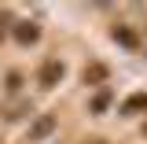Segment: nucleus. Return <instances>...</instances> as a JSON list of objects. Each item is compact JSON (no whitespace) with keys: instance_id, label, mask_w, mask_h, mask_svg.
Masks as SVG:
<instances>
[{"instance_id":"3","label":"nucleus","mask_w":147,"mask_h":144,"mask_svg":"<svg viewBox=\"0 0 147 144\" xmlns=\"http://www.w3.org/2000/svg\"><path fill=\"white\" fill-rule=\"evenodd\" d=\"M52 129H55V118H52V115H44V118H37L33 126H30V141H40V137H48Z\"/></svg>"},{"instance_id":"9","label":"nucleus","mask_w":147,"mask_h":144,"mask_svg":"<svg viewBox=\"0 0 147 144\" xmlns=\"http://www.w3.org/2000/svg\"><path fill=\"white\" fill-rule=\"evenodd\" d=\"M85 144H110V141H103V137H96V141H85Z\"/></svg>"},{"instance_id":"1","label":"nucleus","mask_w":147,"mask_h":144,"mask_svg":"<svg viewBox=\"0 0 147 144\" xmlns=\"http://www.w3.org/2000/svg\"><path fill=\"white\" fill-rule=\"evenodd\" d=\"M63 74H66V67H63L59 59H44L40 70H37V81H40L44 89H55V85L63 81Z\"/></svg>"},{"instance_id":"4","label":"nucleus","mask_w":147,"mask_h":144,"mask_svg":"<svg viewBox=\"0 0 147 144\" xmlns=\"http://www.w3.org/2000/svg\"><path fill=\"white\" fill-rule=\"evenodd\" d=\"M110 37H114L118 44H125V48H136V44H140V37L132 33L129 26H114V30H110Z\"/></svg>"},{"instance_id":"5","label":"nucleus","mask_w":147,"mask_h":144,"mask_svg":"<svg viewBox=\"0 0 147 144\" xmlns=\"http://www.w3.org/2000/svg\"><path fill=\"white\" fill-rule=\"evenodd\" d=\"M99 81H107V67H103V63L85 67V85H99Z\"/></svg>"},{"instance_id":"6","label":"nucleus","mask_w":147,"mask_h":144,"mask_svg":"<svg viewBox=\"0 0 147 144\" xmlns=\"http://www.w3.org/2000/svg\"><path fill=\"white\" fill-rule=\"evenodd\" d=\"M121 111H125V115H132V111H147V92H136V96H129L125 104H121Z\"/></svg>"},{"instance_id":"2","label":"nucleus","mask_w":147,"mask_h":144,"mask_svg":"<svg viewBox=\"0 0 147 144\" xmlns=\"http://www.w3.org/2000/svg\"><path fill=\"white\" fill-rule=\"evenodd\" d=\"M37 37H40L37 22H18V26H15V41H18V44H33Z\"/></svg>"},{"instance_id":"8","label":"nucleus","mask_w":147,"mask_h":144,"mask_svg":"<svg viewBox=\"0 0 147 144\" xmlns=\"http://www.w3.org/2000/svg\"><path fill=\"white\" fill-rule=\"evenodd\" d=\"M107 104H110V96H107V92H103V96H96V100H92V111H103V107H107Z\"/></svg>"},{"instance_id":"7","label":"nucleus","mask_w":147,"mask_h":144,"mask_svg":"<svg viewBox=\"0 0 147 144\" xmlns=\"http://www.w3.org/2000/svg\"><path fill=\"white\" fill-rule=\"evenodd\" d=\"M22 89V74H7V92H18Z\"/></svg>"},{"instance_id":"10","label":"nucleus","mask_w":147,"mask_h":144,"mask_svg":"<svg viewBox=\"0 0 147 144\" xmlns=\"http://www.w3.org/2000/svg\"><path fill=\"white\" fill-rule=\"evenodd\" d=\"M144 133H147V126H144Z\"/></svg>"}]
</instances>
